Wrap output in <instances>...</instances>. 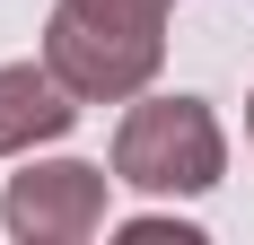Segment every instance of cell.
I'll return each mask as SVG.
<instances>
[{
  "mask_svg": "<svg viewBox=\"0 0 254 245\" xmlns=\"http://www.w3.org/2000/svg\"><path fill=\"white\" fill-rule=\"evenodd\" d=\"M167 9L176 0H53L44 61L88 105H131L167 70Z\"/></svg>",
  "mask_w": 254,
  "mask_h": 245,
  "instance_id": "cell-1",
  "label": "cell"
},
{
  "mask_svg": "<svg viewBox=\"0 0 254 245\" xmlns=\"http://www.w3.org/2000/svg\"><path fill=\"white\" fill-rule=\"evenodd\" d=\"M228 175V131L210 97H131L114 122V184L149 201H202Z\"/></svg>",
  "mask_w": 254,
  "mask_h": 245,
  "instance_id": "cell-2",
  "label": "cell"
},
{
  "mask_svg": "<svg viewBox=\"0 0 254 245\" xmlns=\"http://www.w3.org/2000/svg\"><path fill=\"white\" fill-rule=\"evenodd\" d=\"M105 201H114L105 167H88V158H26V175H9V193H0V228L18 245H88L105 228Z\"/></svg>",
  "mask_w": 254,
  "mask_h": 245,
  "instance_id": "cell-3",
  "label": "cell"
},
{
  "mask_svg": "<svg viewBox=\"0 0 254 245\" xmlns=\"http://www.w3.org/2000/svg\"><path fill=\"white\" fill-rule=\"evenodd\" d=\"M79 88L53 61H0V158H35L79 122Z\"/></svg>",
  "mask_w": 254,
  "mask_h": 245,
  "instance_id": "cell-4",
  "label": "cell"
},
{
  "mask_svg": "<svg viewBox=\"0 0 254 245\" xmlns=\"http://www.w3.org/2000/svg\"><path fill=\"white\" fill-rule=\"evenodd\" d=\"M123 237H131V245H158V237H176V245H202V228H193V219H131Z\"/></svg>",
  "mask_w": 254,
  "mask_h": 245,
  "instance_id": "cell-5",
  "label": "cell"
},
{
  "mask_svg": "<svg viewBox=\"0 0 254 245\" xmlns=\"http://www.w3.org/2000/svg\"><path fill=\"white\" fill-rule=\"evenodd\" d=\"M246 140H254V97H246Z\"/></svg>",
  "mask_w": 254,
  "mask_h": 245,
  "instance_id": "cell-6",
  "label": "cell"
}]
</instances>
